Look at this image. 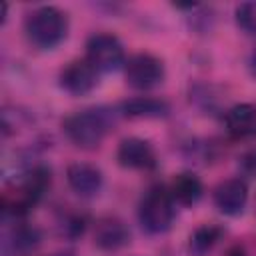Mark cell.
<instances>
[{"label":"cell","mask_w":256,"mask_h":256,"mask_svg":"<svg viewBox=\"0 0 256 256\" xmlns=\"http://www.w3.org/2000/svg\"><path fill=\"white\" fill-rule=\"evenodd\" d=\"M110 124H112V118L106 110L86 108V110L70 114L62 122V128L72 144H76L84 150H92L102 144Z\"/></svg>","instance_id":"6da1fadb"},{"label":"cell","mask_w":256,"mask_h":256,"mask_svg":"<svg viewBox=\"0 0 256 256\" xmlns=\"http://www.w3.org/2000/svg\"><path fill=\"white\" fill-rule=\"evenodd\" d=\"M24 30L28 40L42 48L50 50L58 46L68 34V18L56 6H40L32 14H28L24 22Z\"/></svg>","instance_id":"7a4b0ae2"},{"label":"cell","mask_w":256,"mask_h":256,"mask_svg":"<svg viewBox=\"0 0 256 256\" xmlns=\"http://www.w3.org/2000/svg\"><path fill=\"white\" fill-rule=\"evenodd\" d=\"M138 220L150 234H164L174 222V198L162 186L150 188L138 206Z\"/></svg>","instance_id":"3957f363"},{"label":"cell","mask_w":256,"mask_h":256,"mask_svg":"<svg viewBox=\"0 0 256 256\" xmlns=\"http://www.w3.org/2000/svg\"><path fill=\"white\" fill-rule=\"evenodd\" d=\"M86 60L98 72H114L124 64V46L114 34L98 32L88 38Z\"/></svg>","instance_id":"277c9868"},{"label":"cell","mask_w":256,"mask_h":256,"mask_svg":"<svg viewBox=\"0 0 256 256\" xmlns=\"http://www.w3.org/2000/svg\"><path fill=\"white\" fill-rule=\"evenodd\" d=\"M124 74H126V82L132 88L150 90L162 82L164 64L160 58L146 54V52H140V54H134L132 58H128V62L124 66Z\"/></svg>","instance_id":"5b68a950"},{"label":"cell","mask_w":256,"mask_h":256,"mask_svg":"<svg viewBox=\"0 0 256 256\" xmlns=\"http://www.w3.org/2000/svg\"><path fill=\"white\" fill-rule=\"evenodd\" d=\"M98 84V70L84 58L68 62L60 72V86L72 96H84Z\"/></svg>","instance_id":"8992f818"},{"label":"cell","mask_w":256,"mask_h":256,"mask_svg":"<svg viewBox=\"0 0 256 256\" xmlns=\"http://www.w3.org/2000/svg\"><path fill=\"white\" fill-rule=\"evenodd\" d=\"M118 164L132 170H150L156 166V154L148 140L144 138H124L116 152Z\"/></svg>","instance_id":"52a82bcc"},{"label":"cell","mask_w":256,"mask_h":256,"mask_svg":"<svg viewBox=\"0 0 256 256\" xmlns=\"http://www.w3.org/2000/svg\"><path fill=\"white\" fill-rule=\"evenodd\" d=\"M248 202V186L242 178H228L220 182L214 190V204L226 216L242 214Z\"/></svg>","instance_id":"ba28073f"},{"label":"cell","mask_w":256,"mask_h":256,"mask_svg":"<svg viewBox=\"0 0 256 256\" xmlns=\"http://www.w3.org/2000/svg\"><path fill=\"white\" fill-rule=\"evenodd\" d=\"M130 242V230L124 220L116 216H104L94 226V244L104 252H116Z\"/></svg>","instance_id":"9c48e42d"},{"label":"cell","mask_w":256,"mask_h":256,"mask_svg":"<svg viewBox=\"0 0 256 256\" xmlns=\"http://www.w3.org/2000/svg\"><path fill=\"white\" fill-rule=\"evenodd\" d=\"M66 180H68V186L82 198H92L100 192L102 188V172L92 166V164H86V162H74L66 168Z\"/></svg>","instance_id":"30bf717a"},{"label":"cell","mask_w":256,"mask_h":256,"mask_svg":"<svg viewBox=\"0 0 256 256\" xmlns=\"http://www.w3.org/2000/svg\"><path fill=\"white\" fill-rule=\"evenodd\" d=\"M120 110L130 118H164L170 114V104L154 96H136L124 100Z\"/></svg>","instance_id":"8fae6325"},{"label":"cell","mask_w":256,"mask_h":256,"mask_svg":"<svg viewBox=\"0 0 256 256\" xmlns=\"http://www.w3.org/2000/svg\"><path fill=\"white\" fill-rule=\"evenodd\" d=\"M224 124L234 136H248L256 132V106L248 102L234 104L224 114Z\"/></svg>","instance_id":"7c38bea8"},{"label":"cell","mask_w":256,"mask_h":256,"mask_svg":"<svg viewBox=\"0 0 256 256\" xmlns=\"http://www.w3.org/2000/svg\"><path fill=\"white\" fill-rule=\"evenodd\" d=\"M202 194H204V186H202L200 178L192 172L178 174L170 184V196L174 198V202L184 204V206L196 204L202 198Z\"/></svg>","instance_id":"4fadbf2b"},{"label":"cell","mask_w":256,"mask_h":256,"mask_svg":"<svg viewBox=\"0 0 256 256\" xmlns=\"http://www.w3.org/2000/svg\"><path fill=\"white\" fill-rule=\"evenodd\" d=\"M40 230L28 224H20L16 228H12V232L8 234V238L4 240V250H12L14 254H26L30 250H34L40 244Z\"/></svg>","instance_id":"5bb4252c"},{"label":"cell","mask_w":256,"mask_h":256,"mask_svg":"<svg viewBox=\"0 0 256 256\" xmlns=\"http://www.w3.org/2000/svg\"><path fill=\"white\" fill-rule=\"evenodd\" d=\"M224 230L216 224H206L194 230L190 236V254L192 256H206L222 238Z\"/></svg>","instance_id":"9a60e30c"},{"label":"cell","mask_w":256,"mask_h":256,"mask_svg":"<svg viewBox=\"0 0 256 256\" xmlns=\"http://www.w3.org/2000/svg\"><path fill=\"white\" fill-rule=\"evenodd\" d=\"M236 24L248 36H256V2H242L236 6Z\"/></svg>","instance_id":"2e32d148"},{"label":"cell","mask_w":256,"mask_h":256,"mask_svg":"<svg viewBox=\"0 0 256 256\" xmlns=\"http://www.w3.org/2000/svg\"><path fill=\"white\" fill-rule=\"evenodd\" d=\"M240 168H242V172L256 176V150H250L240 158Z\"/></svg>","instance_id":"e0dca14e"},{"label":"cell","mask_w":256,"mask_h":256,"mask_svg":"<svg viewBox=\"0 0 256 256\" xmlns=\"http://www.w3.org/2000/svg\"><path fill=\"white\" fill-rule=\"evenodd\" d=\"M250 72H252V76L256 78V50H254L252 56H250Z\"/></svg>","instance_id":"ac0fdd59"},{"label":"cell","mask_w":256,"mask_h":256,"mask_svg":"<svg viewBox=\"0 0 256 256\" xmlns=\"http://www.w3.org/2000/svg\"><path fill=\"white\" fill-rule=\"evenodd\" d=\"M228 254H230V256H246V252H244L240 246H234V248H232Z\"/></svg>","instance_id":"d6986e66"},{"label":"cell","mask_w":256,"mask_h":256,"mask_svg":"<svg viewBox=\"0 0 256 256\" xmlns=\"http://www.w3.org/2000/svg\"><path fill=\"white\" fill-rule=\"evenodd\" d=\"M54 256H74L72 252H60V254H54Z\"/></svg>","instance_id":"ffe728a7"}]
</instances>
